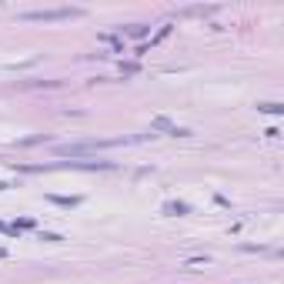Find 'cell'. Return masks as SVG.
<instances>
[{"instance_id":"obj_1","label":"cell","mask_w":284,"mask_h":284,"mask_svg":"<svg viewBox=\"0 0 284 284\" xmlns=\"http://www.w3.org/2000/svg\"><path fill=\"white\" fill-rule=\"evenodd\" d=\"M67 17H80L77 7H60V10H30L24 14V20H67Z\"/></svg>"},{"instance_id":"obj_2","label":"cell","mask_w":284,"mask_h":284,"mask_svg":"<svg viewBox=\"0 0 284 284\" xmlns=\"http://www.w3.org/2000/svg\"><path fill=\"white\" fill-rule=\"evenodd\" d=\"M127 34H131V37H144V34H147V27H144V24H134Z\"/></svg>"},{"instance_id":"obj_3","label":"cell","mask_w":284,"mask_h":284,"mask_svg":"<svg viewBox=\"0 0 284 284\" xmlns=\"http://www.w3.org/2000/svg\"><path fill=\"white\" fill-rule=\"evenodd\" d=\"M50 201H54V204H64V208H74L77 204V197H50Z\"/></svg>"},{"instance_id":"obj_4","label":"cell","mask_w":284,"mask_h":284,"mask_svg":"<svg viewBox=\"0 0 284 284\" xmlns=\"http://www.w3.org/2000/svg\"><path fill=\"white\" fill-rule=\"evenodd\" d=\"M258 107H261V111H267V114H281L284 111L281 104H258Z\"/></svg>"},{"instance_id":"obj_5","label":"cell","mask_w":284,"mask_h":284,"mask_svg":"<svg viewBox=\"0 0 284 284\" xmlns=\"http://www.w3.org/2000/svg\"><path fill=\"white\" fill-rule=\"evenodd\" d=\"M164 211H167V214H184V211H188V208H184V204H167V208H164Z\"/></svg>"},{"instance_id":"obj_6","label":"cell","mask_w":284,"mask_h":284,"mask_svg":"<svg viewBox=\"0 0 284 284\" xmlns=\"http://www.w3.org/2000/svg\"><path fill=\"white\" fill-rule=\"evenodd\" d=\"M40 241H50V244H57V241H64L60 234H40Z\"/></svg>"},{"instance_id":"obj_7","label":"cell","mask_w":284,"mask_h":284,"mask_svg":"<svg viewBox=\"0 0 284 284\" xmlns=\"http://www.w3.org/2000/svg\"><path fill=\"white\" fill-rule=\"evenodd\" d=\"M7 188H10V184H3V181H0V190H7Z\"/></svg>"},{"instance_id":"obj_8","label":"cell","mask_w":284,"mask_h":284,"mask_svg":"<svg viewBox=\"0 0 284 284\" xmlns=\"http://www.w3.org/2000/svg\"><path fill=\"white\" fill-rule=\"evenodd\" d=\"M0 258H7V251H3V247H0Z\"/></svg>"}]
</instances>
